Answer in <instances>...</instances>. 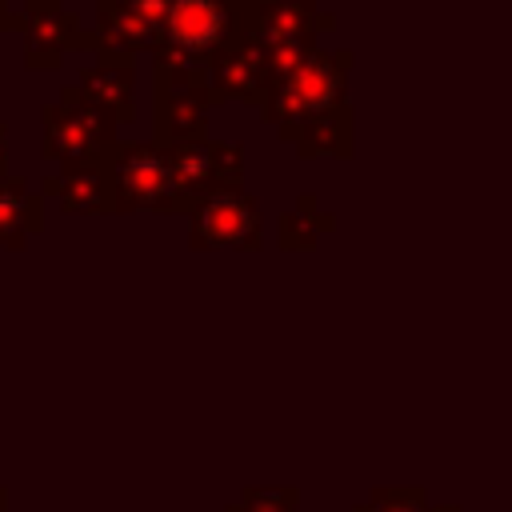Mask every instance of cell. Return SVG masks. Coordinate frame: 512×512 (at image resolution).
Wrapping results in <instances>:
<instances>
[{
	"mask_svg": "<svg viewBox=\"0 0 512 512\" xmlns=\"http://www.w3.org/2000/svg\"><path fill=\"white\" fill-rule=\"evenodd\" d=\"M224 32V8L216 0H172L168 8V36L188 48L200 52L208 44H216Z\"/></svg>",
	"mask_w": 512,
	"mask_h": 512,
	"instance_id": "cell-1",
	"label": "cell"
}]
</instances>
